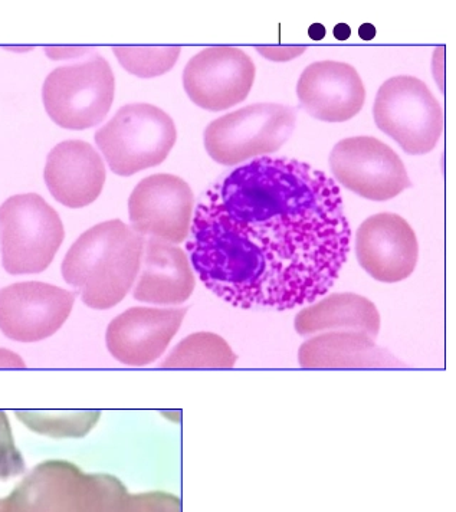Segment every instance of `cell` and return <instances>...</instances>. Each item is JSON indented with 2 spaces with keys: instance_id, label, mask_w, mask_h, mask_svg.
I'll return each mask as SVG.
<instances>
[{
  "instance_id": "6da1fadb",
  "label": "cell",
  "mask_w": 456,
  "mask_h": 512,
  "mask_svg": "<svg viewBox=\"0 0 456 512\" xmlns=\"http://www.w3.org/2000/svg\"><path fill=\"white\" fill-rule=\"evenodd\" d=\"M188 251L200 280L239 308L291 310L326 295L350 251L340 189L293 159L259 157L203 195Z\"/></svg>"
},
{
  "instance_id": "7a4b0ae2",
  "label": "cell",
  "mask_w": 456,
  "mask_h": 512,
  "mask_svg": "<svg viewBox=\"0 0 456 512\" xmlns=\"http://www.w3.org/2000/svg\"><path fill=\"white\" fill-rule=\"evenodd\" d=\"M144 236L120 219L82 233L62 261V277L93 310H110L129 294L143 261Z\"/></svg>"
},
{
  "instance_id": "3957f363",
  "label": "cell",
  "mask_w": 456,
  "mask_h": 512,
  "mask_svg": "<svg viewBox=\"0 0 456 512\" xmlns=\"http://www.w3.org/2000/svg\"><path fill=\"white\" fill-rule=\"evenodd\" d=\"M176 140L175 121L152 104L124 105L95 133V143L118 176H133L159 166Z\"/></svg>"
},
{
  "instance_id": "277c9868",
  "label": "cell",
  "mask_w": 456,
  "mask_h": 512,
  "mask_svg": "<svg viewBox=\"0 0 456 512\" xmlns=\"http://www.w3.org/2000/svg\"><path fill=\"white\" fill-rule=\"evenodd\" d=\"M64 238L57 210L36 193L12 196L0 206V252L8 274H41Z\"/></svg>"
},
{
  "instance_id": "5b68a950",
  "label": "cell",
  "mask_w": 456,
  "mask_h": 512,
  "mask_svg": "<svg viewBox=\"0 0 456 512\" xmlns=\"http://www.w3.org/2000/svg\"><path fill=\"white\" fill-rule=\"evenodd\" d=\"M376 126L412 156L432 152L444 133V111L425 82L399 75L383 82L373 107Z\"/></svg>"
},
{
  "instance_id": "8992f818",
  "label": "cell",
  "mask_w": 456,
  "mask_h": 512,
  "mask_svg": "<svg viewBox=\"0 0 456 512\" xmlns=\"http://www.w3.org/2000/svg\"><path fill=\"white\" fill-rule=\"evenodd\" d=\"M295 121V111L287 105H248L206 127V152L223 166L278 152L293 136Z\"/></svg>"
},
{
  "instance_id": "52a82bcc",
  "label": "cell",
  "mask_w": 456,
  "mask_h": 512,
  "mask_svg": "<svg viewBox=\"0 0 456 512\" xmlns=\"http://www.w3.org/2000/svg\"><path fill=\"white\" fill-rule=\"evenodd\" d=\"M116 78L110 64L94 55L48 75L42 88L45 110L59 127L87 130L106 118L114 101Z\"/></svg>"
},
{
  "instance_id": "ba28073f",
  "label": "cell",
  "mask_w": 456,
  "mask_h": 512,
  "mask_svg": "<svg viewBox=\"0 0 456 512\" xmlns=\"http://www.w3.org/2000/svg\"><path fill=\"white\" fill-rule=\"evenodd\" d=\"M334 179L364 199L385 202L410 187L405 163L375 137H350L330 154Z\"/></svg>"
},
{
  "instance_id": "9c48e42d",
  "label": "cell",
  "mask_w": 456,
  "mask_h": 512,
  "mask_svg": "<svg viewBox=\"0 0 456 512\" xmlns=\"http://www.w3.org/2000/svg\"><path fill=\"white\" fill-rule=\"evenodd\" d=\"M75 294L47 282H15L0 290V331L19 343L54 336L70 318Z\"/></svg>"
},
{
  "instance_id": "30bf717a",
  "label": "cell",
  "mask_w": 456,
  "mask_h": 512,
  "mask_svg": "<svg viewBox=\"0 0 456 512\" xmlns=\"http://www.w3.org/2000/svg\"><path fill=\"white\" fill-rule=\"evenodd\" d=\"M255 75L257 67L242 49L212 47L190 59L183 72V85L193 103L218 113L246 100Z\"/></svg>"
},
{
  "instance_id": "8fae6325",
  "label": "cell",
  "mask_w": 456,
  "mask_h": 512,
  "mask_svg": "<svg viewBox=\"0 0 456 512\" xmlns=\"http://www.w3.org/2000/svg\"><path fill=\"white\" fill-rule=\"evenodd\" d=\"M195 196L182 177L153 175L141 180L129 199L130 222L141 236L182 244L192 225Z\"/></svg>"
},
{
  "instance_id": "7c38bea8",
  "label": "cell",
  "mask_w": 456,
  "mask_h": 512,
  "mask_svg": "<svg viewBox=\"0 0 456 512\" xmlns=\"http://www.w3.org/2000/svg\"><path fill=\"white\" fill-rule=\"evenodd\" d=\"M356 255L360 267L383 284L405 281L418 265L416 233L402 216L377 213L360 225L356 233Z\"/></svg>"
},
{
  "instance_id": "4fadbf2b",
  "label": "cell",
  "mask_w": 456,
  "mask_h": 512,
  "mask_svg": "<svg viewBox=\"0 0 456 512\" xmlns=\"http://www.w3.org/2000/svg\"><path fill=\"white\" fill-rule=\"evenodd\" d=\"M186 313L188 308H129L108 324L107 349L121 364L149 366L163 356Z\"/></svg>"
},
{
  "instance_id": "5bb4252c",
  "label": "cell",
  "mask_w": 456,
  "mask_h": 512,
  "mask_svg": "<svg viewBox=\"0 0 456 512\" xmlns=\"http://www.w3.org/2000/svg\"><path fill=\"white\" fill-rule=\"evenodd\" d=\"M298 100L310 116L324 123H344L362 111L366 90L356 68L346 62L308 65L297 84Z\"/></svg>"
},
{
  "instance_id": "9a60e30c",
  "label": "cell",
  "mask_w": 456,
  "mask_h": 512,
  "mask_svg": "<svg viewBox=\"0 0 456 512\" xmlns=\"http://www.w3.org/2000/svg\"><path fill=\"white\" fill-rule=\"evenodd\" d=\"M44 179L49 192L61 205L85 208L103 192L106 166L90 143L62 141L48 154Z\"/></svg>"
},
{
  "instance_id": "2e32d148",
  "label": "cell",
  "mask_w": 456,
  "mask_h": 512,
  "mask_svg": "<svg viewBox=\"0 0 456 512\" xmlns=\"http://www.w3.org/2000/svg\"><path fill=\"white\" fill-rule=\"evenodd\" d=\"M139 274L134 300L140 303L180 305L195 290V274L186 252L160 239L144 241Z\"/></svg>"
},
{
  "instance_id": "e0dca14e",
  "label": "cell",
  "mask_w": 456,
  "mask_h": 512,
  "mask_svg": "<svg viewBox=\"0 0 456 512\" xmlns=\"http://www.w3.org/2000/svg\"><path fill=\"white\" fill-rule=\"evenodd\" d=\"M304 369H382L398 367L400 361L375 338L360 331H331L305 341L298 351Z\"/></svg>"
},
{
  "instance_id": "ac0fdd59",
  "label": "cell",
  "mask_w": 456,
  "mask_h": 512,
  "mask_svg": "<svg viewBox=\"0 0 456 512\" xmlns=\"http://www.w3.org/2000/svg\"><path fill=\"white\" fill-rule=\"evenodd\" d=\"M295 330L300 336L323 331H360L376 338L380 331V314L376 305L353 292L328 295L297 314Z\"/></svg>"
},
{
  "instance_id": "d6986e66",
  "label": "cell",
  "mask_w": 456,
  "mask_h": 512,
  "mask_svg": "<svg viewBox=\"0 0 456 512\" xmlns=\"http://www.w3.org/2000/svg\"><path fill=\"white\" fill-rule=\"evenodd\" d=\"M236 354L218 334L200 331L183 338L163 360V369H231Z\"/></svg>"
},
{
  "instance_id": "ffe728a7",
  "label": "cell",
  "mask_w": 456,
  "mask_h": 512,
  "mask_svg": "<svg viewBox=\"0 0 456 512\" xmlns=\"http://www.w3.org/2000/svg\"><path fill=\"white\" fill-rule=\"evenodd\" d=\"M15 416L36 435L54 439H78L93 431L101 419V412H16Z\"/></svg>"
},
{
  "instance_id": "44dd1931",
  "label": "cell",
  "mask_w": 456,
  "mask_h": 512,
  "mask_svg": "<svg viewBox=\"0 0 456 512\" xmlns=\"http://www.w3.org/2000/svg\"><path fill=\"white\" fill-rule=\"evenodd\" d=\"M180 47H114L118 62L124 70L140 78H154L175 67Z\"/></svg>"
},
{
  "instance_id": "7402d4cb",
  "label": "cell",
  "mask_w": 456,
  "mask_h": 512,
  "mask_svg": "<svg viewBox=\"0 0 456 512\" xmlns=\"http://www.w3.org/2000/svg\"><path fill=\"white\" fill-rule=\"evenodd\" d=\"M24 461L16 448L8 415L0 412V475H11L22 471Z\"/></svg>"
},
{
  "instance_id": "603a6c76",
  "label": "cell",
  "mask_w": 456,
  "mask_h": 512,
  "mask_svg": "<svg viewBox=\"0 0 456 512\" xmlns=\"http://www.w3.org/2000/svg\"><path fill=\"white\" fill-rule=\"evenodd\" d=\"M24 359L15 351L0 347V369H24Z\"/></svg>"
},
{
  "instance_id": "cb8c5ba5",
  "label": "cell",
  "mask_w": 456,
  "mask_h": 512,
  "mask_svg": "<svg viewBox=\"0 0 456 512\" xmlns=\"http://www.w3.org/2000/svg\"><path fill=\"white\" fill-rule=\"evenodd\" d=\"M308 35H310V38L314 39V41H321V39L326 36V28L321 24L311 25Z\"/></svg>"
},
{
  "instance_id": "d4e9b609",
  "label": "cell",
  "mask_w": 456,
  "mask_h": 512,
  "mask_svg": "<svg viewBox=\"0 0 456 512\" xmlns=\"http://www.w3.org/2000/svg\"><path fill=\"white\" fill-rule=\"evenodd\" d=\"M351 35V29L349 25L340 24L334 28V36H336L339 41H346L347 38Z\"/></svg>"
},
{
  "instance_id": "484cf974",
  "label": "cell",
  "mask_w": 456,
  "mask_h": 512,
  "mask_svg": "<svg viewBox=\"0 0 456 512\" xmlns=\"http://www.w3.org/2000/svg\"><path fill=\"white\" fill-rule=\"evenodd\" d=\"M359 35L362 36L364 41H370V39L375 38L376 29L375 26L370 24H364L360 26Z\"/></svg>"
}]
</instances>
